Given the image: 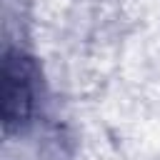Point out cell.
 Segmentation results:
<instances>
[{"label":"cell","instance_id":"obj_1","mask_svg":"<svg viewBox=\"0 0 160 160\" xmlns=\"http://www.w3.org/2000/svg\"><path fill=\"white\" fill-rule=\"evenodd\" d=\"M30 110V92L22 78H12L10 70H5V118H25Z\"/></svg>","mask_w":160,"mask_h":160}]
</instances>
